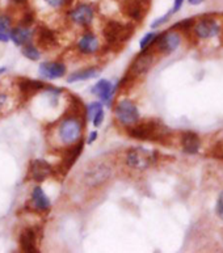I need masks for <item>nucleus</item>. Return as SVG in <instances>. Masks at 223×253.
Returning <instances> with one entry per match:
<instances>
[{"label":"nucleus","mask_w":223,"mask_h":253,"mask_svg":"<svg viewBox=\"0 0 223 253\" xmlns=\"http://www.w3.org/2000/svg\"><path fill=\"white\" fill-rule=\"evenodd\" d=\"M122 12L129 19L139 23L144 19L150 8V0H125L122 3Z\"/></svg>","instance_id":"obj_9"},{"label":"nucleus","mask_w":223,"mask_h":253,"mask_svg":"<svg viewBox=\"0 0 223 253\" xmlns=\"http://www.w3.org/2000/svg\"><path fill=\"white\" fill-rule=\"evenodd\" d=\"M53 173V166L49 164L46 160L34 159L29 166V177L37 182L45 181L50 174Z\"/></svg>","instance_id":"obj_12"},{"label":"nucleus","mask_w":223,"mask_h":253,"mask_svg":"<svg viewBox=\"0 0 223 253\" xmlns=\"http://www.w3.org/2000/svg\"><path fill=\"white\" fill-rule=\"evenodd\" d=\"M20 248L24 252H37V231L33 227H27L21 231L19 238Z\"/></svg>","instance_id":"obj_14"},{"label":"nucleus","mask_w":223,"mask_h":253,"mask_svg":"<svg viewBox=\"0 0 223 253\" xmlns=\"http://www.w3.org/2000/svg\"><path fill=\"white\" fill-rule=\"evenodd\" d=\"M11 25H12L11 16L7 15V13H1V15H0V32H1V33L9 34Z\"/></svg>","instance_id":"obj_25"},{"label":"nucleus","mask_w":223,"mask_h":253,"mask_svg":"<svg viewBox=\"0 0 223 253\" xmlns=\"http://www.w3.org/2000/svg\"><path fill=\"white\" fill-rule=\"evenodd\" d=\"M180 142H181L182 151L189 154V155H194L200 151L201 140L200 136L197 135L196 132L193 131H184L181 132L180 136Z\"/></svg>","instance_id":"obj_16"},{"label":"nucleus","mask_w":223,"mask_h":253,"mask_svg":"<svg viewBox=\"0 0 223 253\" xmlns=\"http://www.w3.org/2000/svg\"><path fill=\"white\" fill-rule=\"evenodd\" d=\"M21 53L25 58H28L29 61H38L40 58H41V53H40V50L36 47L34 45H32L31 42H28L25 45L21 46Z\"/></svg>","instance_id":"obj_24"},{"label":"nucleus","mask_w":223,"mask_h":253,"mask_svg":"<svg viewBox=\"0 0 223 253\" xmlns=\"http://www.w3.org/2000/svg\"><path fill=\"white\" fill-rule=\"evenodd\" d=\"M34 12L32 9H27L24 11L23 13V19H21V25L23 27H31L32 24L34 23Z\"/></svg>","instance_id":"obj_29"},{"label":"nucleus","mask_w":223,"mask_h":253,"mask_svg":"<svg viewBox=\"0 0 223 253\" xmlns=\"http://www.w3.org/2000/svg\"><path fill=\"white\" fill-rule=\"evenodd\" d=\"M8 40H9V34L0 32V42H8Z\"/></svg>","instance_id":"obj_36"},{"label":"nucleus","mask_w":223,"mask_h":253,"mask_svg":"<svg viewBox=\"0 0 223 253\" xmlns=\"http://www.w3.org/2000/svg\"><path fill=\"white\" fill-rule=\"evenodd\" d=\"M96 138H97V131L91 132V135H89V139H88V143H92V142H93Z\"/></svg>","instance_id":"obj_39"},{"label":"nucleus","mask_w":223,"mask_h":253,"mask_svg":"<svg viewBox=\"0 0 223 253\" xmlns=\"http://www.w3.org/2000/svg\"><path fill=\"white\" fill-rule=\"evenodd\" d=\"M37 42L42 49H51L58 45L57 34L47 27H40L37 29Z\"/></svg>","instance_id":"obj_17"},{"label":"nucleus","mask_w":223,"mask_h":253,"mask_svg":"<svg viewBox=\"0 0 223 253\" xmlns=\"http://www.w3.org/2000/svg\"><path fill=\"white\" fill-rule=\"evenodd\" d=\"M189 1V4H192V5H198V4H201L204 0H188Z\"/></svg>","instance_id":"obj_40"},{"label":"nucleus","mask_w":223,"mask_h":253,"mask_svg":"<svg viewBox=\"0 0 223 253\" xmlns=\"http://www.w3.org/2000/svg\"><path fill=\"white\" fill-rule=\"evenodd\" d=\"M40 74L49 80L59 79L66 74V66L59 62H44L40 64Z\"/></svg>","instance_id":"obj_15"},{"label":"nucleus","mask_w":223,"mask_h":253,"mask_svg":"<svg viewBox=\"0 0 223 253\" xmlns=\"http://www.w3.org/2000/svg\"><path fill=\"white\" fill-rule=\"evenodd\" d=\"M180 42H181V40H180V36H178V32H174L170 29V31L164 32V33L158 34L154 42H152V45L148 46V47H155L158 53L171 54L178 49Z\"/></svg>","instance_id":"obj_7"},{"label":"nucleus","mask_w":223,"mask_h":253,"mask_svg":"<svg viewBox=\"0 0 223 253\" xmlns=\"http://www.w3.org/2000/svg\"><path fill=\"white\" fill-rule=\"evenodd\" d=\"M216 211H217V215L220 216L221 219L223 220V192L221 193L220 197H218V200H217Z\"/></svg>","instance_id":"obj_33"},{"label":"nucleus","mask_w":223,"mask_h":253,"mask_svg":"<svg viewBox=\"0 0 223 253\" xmlns=\"http://www.w3.org/2000/svg\"><path fill=\"white\" fill-rule=\"evenodd\" d=\"M114 113H116L118 121L125 126L133 125L139 120V110L135 104L130 100H122L118 102Z\"/></svg>","instance_id":"obj_8"},{"label":"nucleus","mask_w":223,"mask_h":253,"mask_svg":"<svg viewBox=\"0 0 223 253\" xmlns=\"http://www.w3.org/2000/svg\"><path fill=\"white\" fill-rule=\"evenodd\" d=\"M156 36H158V33H155V32H150V33H147L146 36H144L142 40H140V50H144L147 49L148 46L152 45V42H154V40L156 38Z\"/></svg>","instance_id":"obj_27"},{"label":"nucleus","mask_w":223,"mask_h":253,"mask_svg":"<svg viewBox=\"0 0 223 253\" xmlns=\"http://www.w3.org/2000/svg\"><path fill=\"white\" fill-rule=\"evenodd\" d=\"M92 93L98 96V97L101 98V100H104V101H109L114 93V85L112 84V82H109V80H98L97 83L93 85V88H92Z\"/></svg>","instance_id":"obj_20"},{"label":"nucleus","mask_w":223,"mask_h":253,"mask_svg":"<svg viewBox=\"0 0 223 253\" xmlns=\"http://www.w3.org/2000/svg\"><path fill=\"white\" fill-rule=\"evenodd\" d=\"M174 15V13H172V12H168V13H166V15L164 16H162V17H159V19H156L155 21H154V23L151 24V27L152 28H158V27H160V25H163V24L164 23H167V21H168V20L171 19V16Z\"/></svg>","instance_id":"obj_31"},{"label":"nucleus","mask_w":223,"mask_h":253,"mask_svg":"<svg viewBox=\"0 0 223 253\" xmlns=\"http://www.w3.org/2000/svg\"><path fill=\"white\" fill-rule=\"evenodd\" d=\"M32 37H33V32H32V29L29 27L20 25V27H16L9 31V38L17 46H23L25 43H28V42H31Z\"/></svg>","instance_id":"obj_19"},{"label":"nucleus","mask_w":223,"mask_h":253,"mask_svg":"<svg viewBox=\"0 0 223 253\" xmlns=\"http://www.w3.org/2000/svg\"><path fill=\"white\" fill-rule=\"evenodd\" d=\"M212 155L214 156V158L223 159V140H222V142H220L218 144H216V146L213 147Z\"/></svg>","instance_id":"obj_32"},{"label":"nucleus","mask_w":223,"mask_h":253,"mask_svg":"<svg viewBox=\"0 0 223 253\" xmlns=\"http://www.w3.org/2000/svg\"><path fill=\"white\" fill-rule=\"evenodd\" d=\"M128 134L130 138L138 140H148L167 143V140L172 138V131L159 120H146L142 122H135L128 126Z\"/></svg>","instance_id":"obj_1"},{"label":"nucleus","mask_w":223,"mask_h":253,"mask_svg":"<svg viewBox=\"0 0 223 253\" xmlns=\"http://www.w3.org/2000/svg\"><path fill=\"white\" fill-rule=\"evenodd\" d=\"M156 152L148 151L142 147H132L126 151L125 163L126 166L133 169L144 170L155 163Z\"/></svg>","instance_id":"obj_4"},{"label":"nucleus","mask_w":223,"mask_h":253,"mask_svg":"<svg viewBox=\"0 0 223 253\" xmlns=\"http://www.w3.org/2000/svg\"><path fill=\"white\" fill-rule=\"evenodd\" d=\"M17 87H19L21 95L24 96H32L34 93H37L38 91L47 88L45 83L38 82V80L28 79V78H20L17 80Z\"/></svg>","instance_id":"obj_18"},{"label":"nucleus","mask_w":223,"mask_h":253,"mask_svg":"<svg viewBox=\"0 0 223 253\" xmlns=\"http://www.w3.org/2000/svg\"><path fill=\"white\" fill-rule=\"evenodd\" d=\"M83 130V122L75 116H67L59 124L58 127V136L64 144H74L80 139Z\"/></svg>","instance_id":"obj_5"},{"label":"nucleus","mask_w":223,"mask_h":253,"mask_svg":"<svg viewBox=\"0 0 223 253\" xmlns=\"http://www.w3.org/2000/svg\"><path fill=\"white\" fill-rule=\"evenodd\" d=\"M182 3H184V0H175V3H174V7H172V9H171V12L172 13H176V12L181 8Z\"/></svg>","instance_id":"obj_35"},{"label":"nucleus","mask_w":223,"mask_h":253,"mask_svg":"<svg viewBox=\"0 0 223 253\" xmlns=\"http://www.w3.org/2000/svg\"><path fill=\"white\" fill-rule=\"evenodd\" d=\"M101 109H102V105L100 104V102H92V104H89V105L86 108V113H87L88 116V120H92V118L95 117L98 110H101Z\"/></svg>","instance_id":"obj_28"},{"label":"nucleus","mask_w":223,"mask_h":253,"mask_svg":"<svg viewBox=\"0 0 223 253\" xmlns=\"http://www.w3.org/2000/svg\"><path fill=\"white\" fill-rule=\"evenodd\" d=\"M102 120H104V110H98L97 113H96V116L93 118H92V121H93V125L96 126V127H98V126L101 125L102 124Z\"/></svg>","instance_id":"obj_34"},{"label":"nucleus","mask_w":223,"mask_h":253,"mask_svg":"<svg viewBox=\"0 0 223 253\" xmlns=\"http://www.w3.org/2000/svg\"><path fill=\"white\" fill-rule=\"evenodd\" d=\"M96 9L95 7L89 3H80L76 7H74L70 11V17L78 25H91L93 19H95Z\"/></svg>","instance_id":"obj_10"},{"label":"nucleus","mask_w":223,"mask_h":253,"mask_svg":"<svg viewBox=\"0 0 223 253\" xmlns=\"http://www.w3.org/2000/svg\"><path fill=\"white\" fill-rule=\"evenodd\" d=\"M100 47L98 40L92 33H86L78 42V49L83 54H93Z\"/></svg>","instance_id":"obj_22"},{"label":"nucleus","mask_w":223,"mask_h":253,"mask_svg":"<svg viewBox=\"0 0 223 253\" xmlns=\"http://www.w3.org/2000/svg\"><path fill=\"white\" fill-rule=\"evenodd\" d=\"M32 204L38 211H47L51 206L49 197L46 196L45 192L40 186H36L32 192Z\"/></svg>","instance_id":"obj_21"},{"label":"nucleus","mask_w":223,"mask_h":253,"mask_svg":"<svg viewBox=\"0 0 223 253\" xmlns=\"http://www.w3.org/2000/svg\"><path fill=\"white\" fill-rule=\"evenodd\" d=\"M44 1L51 8H62L71 4V0H44Z\"/></svg>","instance_id":"obj_30"},{"label":"nucleus","mask_w":223,"mask_h":253,"mask_svg":"<svg viewBox=\"0 0 223 253\" xmlns=\"http://www.w3.org/2000/svg\"><path fill=\"white\" fill-rule=\"evenodd\" d=\"M13 4H17V5H25L28 3V0H11Z\"/></svg>","instance_id":"obj_38"},{"label":"nucleus","mask_w":223,"mask_h":253,"mask_svg":"<svg viewBox=\"0 0 223 253\" xmlns=\"http://www.w3.org/2000/svg\"><path fill=\"white\" fill-rule=\"evenodd\" d=\"M5 71V68H0V74H1V72H4Z\"/></svg>","instance_id":"obj_41"},{"label":"nucleus","mask_w":223,"mask_h":253,"mask_svg":"<svg viewBox=\"0 0 223 253\" xmlns=\"http://www.w3.org/2000/svg\"><path fill=\"white\" fill-rule=\"evenodd\" d=\"M112 176V168L106 163H95L83 174L84 185L88 188H97L106 182Z\"/></svg>","instance_id":"obj_6"},{"label":"nucleus","mask_w":223,"mask_h":253,"mask_svg":"<svg viewBox=\"0 0 223 253\" xmlns=\"http://www.w3.org/2000/svg\"><path fill=\"white\" fill-rule=\"evenodd\" d=\"M221 32V28L216 20L210 19V17H205L202 20H198L193 25V33L198 38H213L218 36Z\"/></svg>","instance_id":"obj_11"},{"label":"nucleus","mask_w":223,"mask_h":253,"mask_svg":"<svg viewBox=\"0 0 223 253\" xmlns=\"http://www.w3.org/2000/svg\"><path fill=\"white\" fill-rule=\"evenodd\" d=\"M155 62V57H154V51L151 49L142 50L132 62L130 67H129L126 76L124 80L128 82H134V80L139 79L140 76L146 75L151 67L154 66Z\"/></svg>","instance_id":"obj_3"},{"label":"nucleus","mask_w":223,"mask_h":253,"mask_svg":"<svg viewBox=\"0 0 223 253\" xmlns=\"http://www.w3.org/2000/svg\"><path fill=\"white\" fill-rule=\"evenodd\" d=\"M98 72H100V70L96 67L83 68V70L74 72V74L68 76L67 82L68 83H74V82H83V80L93 79V78H96L98 75Z\"/></svg>","instance_id":"obj_23"},{"label":"nucleus","mask_w":223,"mask_h":253,"mask_svg":"<svg viewBox=\"0 0 223 253\" xmlns=\"http://www.w3.org/2000/svg\"><path fill=\"white\" fill-rule=\"evenodd\" d=\"M5 101H7V95L5 93H0V108L5 104Z\"/></svg>","instance_id":"obj_37"},{"label":"nucleus","mask_w":223,"mask_h":253,"mask_svg":"<svg viewBox=\"0 0 223 253\" xmlns=\"http://www.w3.org/2000/svg\"><path fill=\"white\" fill-rule=\"evenodd\" d=\"M134 31L135 28L132 23L122 24L116 20H108L104 25L102 34L105 38L106 45L109 47H117L129 41L134 34Z\"/></svg>","instance_id":"obj_2"},{"label":"nucleus","mask_w":223,"mask_h":253,"mask_svg":"<svg viewBox=\"0 0 223 253\" xmlns=\"http://www.w3.org/2000/svg\"><path fill=\"white\" fill-rule=\"evenodd\" d=\"M83 146H84V142L82 139H79L78 143L74 144V146H70V147L66 150L63 158H62L61 164H59V167H58L62 173L66 174L68 170L71 169V167L75 164L76 160L79 159L82 151H83Z\"/></svg>","instance_id":"obj_13"},{"label":"nucleus","mask_w":223,"mask_h":253,"mask_svg":"<svg viewBox=\"0 0 223 253\" xmlns=\"http://www.w3.org/2000/svg\"><path fill=\"white\" fill-rule=\"evenodd\" d=\"M194 19H186V20H182L180 23L175 24L174 27L171 28V31H180V32H188L190 28L194 25Z\"/></svg>","instance_id":"obj_26"}]
</instances>
